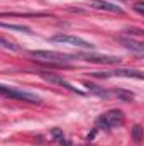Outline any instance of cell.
I'll use <instances>...</instances> for the list:
<instances>
[{
  "mask_svg": "<svg viewBox=\"0 0 144 146\" xmlns=\"http://www.w3.org/2000/svg\"><path fill=\"white\" fill-rule=\"evenodd\" d=\"M119 42H122L127 49H131L132 53H136L139 56L144 54V46L141 42H137V41H132V39H127V37H119Z\"/></svg>",
  "mask_w": 144,
  "mask_h": 146,
  "instance_id": "9",
  "label": "cell"
},
{
  "mask_svg": "<svg viewBox=\"0 0 144 146\" xmlns=\"http://www.w3.org/2000/svg\"><path fill=\"white\" fill-rule=\"evenodd\" d=\"M95 76H100V78H112V76H127V78H137V80H143V72L139 70H115V72H104L93 73Z\"/></svg>",
  "mask_w": 144,
  "mask_h": 146,
  "instance_id": "7",
  "label": "cell"
},
{
  "mask_svg": "<svg viewBox=\"0 0 144 146\" xmlns=\"http://www.w3.org/2000/svg\"><path fill=\"white\" fill-rule=\"evenodd\" d=\"M32 58L41 63H48L51 66H70V61L76 60V54H66V53H58V51H29Z\"/></svg>",
  "mask_w": 144,
  "mask_h": 146,
  "instance_id": "1",
  "label": "cell"
},
{
  "mask_svg": "<svg viewBox=\"0 0 144 146\" xmlns=\"http://www.w3.org/2000/svg\"><path fill=\"white\" fill-rule=\"evenodd\" d=\"M0 95L7 97V99H12V100H22V102H29V104H41V97L36 95V94L26 92V90H19V88L9 87V85H2V83H0Z\"/></svg>",
  "mask_w": 144,
  "mask_h": 146,
  "instance_id": "3",
  "label": "cell"
},
{
  "mask_svg": "<svg viewBox=\"0 0 144 146\" xmlns=\"http://www.w3.org/2000/svg\"><path fill=\"white\" fill-rule=\"evenodd\" d=\"M51 134L56 138V141H58V145H61V146H70V141L65 138V134L58 129V127H54V129H51Z\"/></svg>",
  "mask_w": 144,
  "mask_h": 146,
  "instance_id": "10",
  "label": "cell"
},
{
  "mask_svg": "<svg viewBox=\"0 0 144 146\" xmlns=\"http://www.w3.org/2000/svg\"><path fill=\"white\" fill-rule=\"evenodd\" d=\"M124 121H126V117H124V112L119 109H112L105 112V114H102L98 119H97V122H95V129L98 131V129H104V131H110V129H114V127H120L122 124H124Z\"/></svg>",
  "mask_w": 144,
  "mask_h": 146,
  "instance_id": "2",
  "label": "cell"
},
{
  "mask_svg": "<svg viewBox=\"0 0 144 146\" xmlns=\"http://www.w3.org/2000/svg\"><path fill=\"white\" fill-rule=\"evenodd\" d=\"M90 7L98 9V10H105V12H114V14H122L124 12L119 5H114V3L105 2V0H90Z\"/></svg>",
  "mask_w": 144,
  "mask_h": 146,
  "instance_id": "8",
  "label": "cell"
},
{
  "mask_svg": "<svg viewBox=\"0 0 144 146\" xmlns=\"http://www.w3.org/2000/svg\"><path fill=\"white\" fill-rule=\"evenodd\" d=\"M0 44H3V48H9V49H12V51H20V48H19L17 44L7 41V39H3V37H0Z\"/></svg>",
  "mask_w": 144,
  "mask_h": 146,
  "instance_id": "14",
  "label": "cell"
},
{
  "mask_svg": "<svg viewBox=\"0 0 144 146\" xmlns=\"http://www.w3.org/2000/svg\"><path fill=\"white\" fill-rule=\"evenodd\" d=\"M42 80H46V82H49V83H53V85H58V87H63L65 90H70L73 94H80V95H83L85 92L83 90H80V88H76V87H73L70 82H66L63 76H59V75H56V73H49V72H39L37 73Z\"/></svg>",
  "mask_w": 144,
  "mask_h": 146,
  "instance_id": "4",
  "label": "cell"
},
{
  "mask_svg": "<svg viewBox=\"0 0 144 146\" xmlns=\"http://www.w3.org/2000/svg\"><path fill=\"white\" fill-rule=\"evenodd\" d=\"M78 58H83L88 63H100V65H115L120 61L119 56H105V54L102 56V54H90V53H78L76 60Z\"/></svg>",
  "mask_w": 144,
  "mask_h": 146,
  "instance_id": "6",
  "label": "cell"
},
{
  "mask_svg": "<svg viewBox=\"0 0 144 146\" xmlns=\"http://www.w3.org/2000/svg\"><path fill=\"white\" fill-rule=\"evenodd\" d=\"M114 95H117L120 100H124V102H131V100H134V94L132 92H127V90H114L112 92Z\"/></svg>",
  "mask_w": 144,
  "mask_h": 146,
  "instance_id": "11",
  "label": "cell"
},
{
  "mask_svg": "<svg viewBox=\"0 0 144 146\" xmlns=\"http://www.w3.org/2000/svg\"><path fill=\"white\" fill-rule=\"evenodd\" d=\"M134 9H136V10H137L139 14H144V3H143V2H136Z\"/></svg>",
  "mask_w": 144,
  "mask_h": 146,
  "instance_id": "15",
  "label": "cell"
},
{
  "mask_svg": "<svg viewBox=\"0 0 144 146\" xmlns=\"http://www.w3.org/2000/svg\"><path fill=\"white\" fill-rule=\"evenodd\" d=\"M0 27H5V29H12V31H22V33H27V34H32L29 27L26 26H17V24H5V22H0Z\"/></svg>",
  "mask_w": 144,
  "mask_h": 146,
  "instance_id": "12",
  "label": "cell"
},
{
  "mask_svg": "<svg viewBox=\"0 0 144 146\" xmlns=\"http://www.w3.org/2000/svg\"><path fill=\"white\" fill-rule=\"evenodd\" d=\"M53 42H63V44H71V46H76V48H81V49H93L95 46L85 39L78 36H71V34H54L51 37Z\"/></svg>",
  "mask_w": 144,
  "mask_h": 146,
  "instance_id": "5",
  "label": "cell"
},
{
  "mask_svg": "<svg viewBox=\"0 0 144 146\" xmlns=\"http://www.w3.org/2000/svg\"><path fill=\"white\" fill-rule=\"evenodd\" d=\"M132 138H134L136 145H139V143H141V138H143V127H141L139 124H136V126L132 127Z\"/></svg>",
  "mask_w": 144,
  "mask_h": 146,
  "instance_id": "13",
  "label": "cell"
}]
</instances>
